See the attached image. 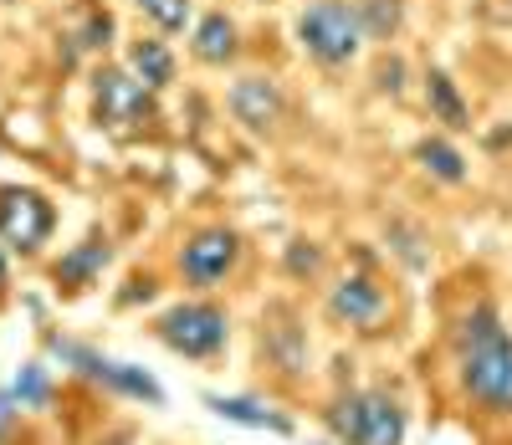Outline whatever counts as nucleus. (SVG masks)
<instances>
[{
  "instance_id": "393cba45",
  "label": "nucleus",
  "mask_w": 512,
  "mask_h": 445,
  "mask_svg": "<svg viewBox=\"0 0 512 445\" xmlns=\"http://www.w3.org/2000/svg\"><path fill=\"white\" fill-rule=\"evenodd\" d=\"M21 425H26V410L11 399V389H0V445H11L21 435Z\"/></svg>"
},
{
  "instance_id": "f3484780",
  "label": "nucleus",
  "mask_w": 512,
  "mask_h": 445,
  "mask_svg": "<svg viewBox=\"0 0 512 445\" xmlns=\"http://www.w3.org/2000/svg\"><path fill=\"white\" fill-rule=\"evenodd\" d=\"M425 108H431V123H446L451 133L472 128V103L461 98V87H456L451 72H441V67L425 72Z\"/></svg>"
},
{
  "instance_id": "2eb2a0df",
  "label": "nucleus",
  "mask_w": 512,
  "mask_h": 445,
  "mask_svg": "<svg viewBox=\"0 0 512 445\" xmlns=\"http://www.w3.org/2000/svg\"><path fill=\"white\" fill-rule=\"evenodd\" d=\"M11 399L26 410V415H52L57 410V399H62V379H57V364L41 353V359H26V364H16V374H11Z\"/></svg>"
},
{
  "instance_id": "a878e982",
  "label": "nucleus",
  "mask_w": 512,
  "mask_h": 445,
  "mask_svg": "<svg viewBox=\"0 0 512 445\" xmlns=\"http://www.w3.org/2000/svg\"><path fill=\"white\" fill-rule=\"evenodd\" d=\"M93 445H139V430L134 425H108L93 435Z\"/></svg>"
},
{
  "instance_id": "aec40b11",
  "label": "nucleus",
  "mask_w": 512,
  "mask_h": 445,
  "mask_svg": "<svg viewBox=\"0 0 512 445\" xmlns=\"http://www.w3.org/2000/svg\"><path fill=\"white\" fill-rule=\"evenodd\" d=\"M134 11L159 31V36H180L195 26V0H134Z\"/></svg>"
},
{
  "instance_id": "f03ea898",
  "label": "nucleus",
  "mask_w": 512,
  "mask_h": 445,
  "mask_svg": "<svg viewBox=\"0 0 512 445\" xmlns=\"http://www.w3.org/2000/svg\"><path fill=\"white\" fill-rule=\"evenodd\" d=\"M318 425L338 445H405L410 440V399L390 379H338L318 405Z\"/></svg>"
},
{
  "instance_id": "9d476101",
  "label": "nucleus",
  "mask_w": 512,
  "mask_h": 445,
  "mask_svg": "<svg viewBox=\"0 0 512 445\" xmlns=\"http://www.w3.org/2000/svg\"><path fill=\"white\" fill-rule=\"evenodd\" d=\"M154 87H144L123 62H103L93 67V123L103 133H134L144 128L159 108H154Z\"/></svg>"
},
{
  "instance_id": "f257e3e1",
  "label": "nucleus",
  "mask_w": 512,
  "mask_h": 445,
  "mask_svg": "<svg viewBox=\"0 0 512 445\" xmlns=\"http://www.w3.org/2000/svg\"><path fill=\"white\" fill-rule=\"evenodd\" d=\"M456 399L482 420H512V328L492 297L472 302L446 333Z\"/></svg>"
},
{
  "instance_id": "20e7f679",
  "label": "nucleus",
  "mask_w": 512,
  "mask_h": 445,
  "mask_svg": "<svg viewBox=\"0 0 512 445\" xmlns=\"http://www.w3.org/2000/svg\"><path fill=\"white\" fill-rule=\"evenodd\" d=\"M144 333H149L159 348L175 353V359L200 364V369H216V364H226V353H231L236 318H231V307L216 302L210 292H190V297H180V302L159 307V313L144 323Z\"/></svg>"
},
{
  "instance_id": "9b49d317",
  "label": "nucleus",
  "mask_w": 512,
  "mask_h": 445,
  "mask_svg": "<svg viewBox=\"0 0 512 445\" xmlns=\"http://www.w3.org/2000/svg\"><path fill=\"white\" fill-rule=\"evenodd\" d=\"M113 256H118L113 236H108L103 226H93L77 246H67V251L47 266V282H52V292H57L62 302H77V297H88V292H98V287H103Z\"/></svg>"
},
{
  "instance_id": "dca6fc26",
  "label": "nucleus",
  "mask_w": 512,
  "mask_h": 445,
  "mask_svg": "<svg viewBox=\"0 0 512 445\" xmlns=\"http://www.w3.org/2000/svg\"><path fill=\"white\" fill-rule=\"evenodd\" d=\"M123 67L134 72L144 87H154V93H164V87L180 77V57H175V47H169L164 36H139V41H128V47H123Z\"/></svg>"
},
{
  "instance_id": "f8f14e48",
  "label": "nucleus",
  "mask_w": 512,
  "mask_h": 445,
  "mask_svg": "<svg viewBox=\"0 0 512 445\" xmlns=\"http://www.w3.org/2000/svg\"><path fill=\"white\" fill-rule=\"evenodd\" d=\"M226 113L251 133V139H277L282 123H287V93H282V82H277V77H267V72H246V77L231 82Z\"/></svg>"
},
{
  "instance_id": "4468645a",
  "label": "nucleus",
  "mask_w": 512,
  "mask_h": 445,
  "mask_svg": "<svg viewBox=\"0 0 512 445\" xmlns=\"http://www.w3.org/2000/svg\"><path fill=\"white\" fill-rule=\"evenodd\" d=\"M190 57L200 67H231L241 57V26L226 11H205L190 26Z\"/></svg>"
},
{
  "instance_id": "a211bd4d",
  "label": "nucleus",
  "mask_w": 512,
  "mask_h": 445,
  "mask_svg": "<svg viewBox=\"0 0 512 445\" xmlns=\"http://www.w3.org/2000/svg\"><path fill=\"white\" fill-rule=\"evenodd\" d=\"M415 164L431 174L436 185H466V174H472L466 154L446 139V133H431V139H420V144H415Z\"/></svg>"
},
{
  "instance_id": "7ed1b4c3",
  "label": "nucleus",
  "mask_w": 512,
  "mask_h": 445,
  "mask_svg": "<svg viewBox=\"0 0 512 445\" xmlns=\"http://www.w3.org/2000/svg\"><path fill=\"white\" fill-rule=\"evenodd\" d=\"M41 353L62 369V379L72 384H88L108 399H123V405H144V410H164L169 405V389L144 369V364H128V359H113L98 343L88 338H72V333H57L41 323Z\"/></svg>"
},
{
  "instance_id": "bb28decb",
  "label": "nucleus",
  "mask_w": 512,
  "mask_h": 445,
  "mask_svg": "<svg viewBox=\"0 0 512 445\" xmlns=\"http://www.w3.org/2000/svg\"><path fill=\"white\" fill-rule=\"evenodd\" d=\"M400 77H405V62L400 57L379 62V87H384V93H400Z\"/></svg>"
},
{
  "instance_id": "6ab92c4d",
  "label": "nucleus",
  "mask_w": 512,
  "mask_h": 445,
  "mask_svg": "<svg viewBox=\"0 0 512 445\" xmlns=\"http://www.w3.org/2000/svg\"><path fill=\"white\" fill-rule=\"evenodd\" d=\"M113 36H118V21H113V11L108 6H82V26L67 36L72 41V52H108L113 47Z\"/></svg>"
},
{
  "instance_id": "4be33fe9",
  "label": "nucleus",
  "mask_w": 512,
  "mask_h": 445,
  "mask_svg": "<svg viewBox=\"0 0 512 445\" xmlns=\"http://www.w3.org/2000/svg\"><path fill=\"white\" fill-rule=\"evenodd\" d=\"M323 266H328V256H323V246L318 241H287V251H282V272L292 277V282H318L323 277Z\"/></svg>"
},
{
  "instance_id": "412c9836",
  "label": "nucleus",
  "mask_w": 512,
  "mask_h": 445,
  "mask_svg": "<svg viewBox=\"0 0 512 445\" xmlns=\"http://www.w3.org/2000/svg\"><path fill=\"white\" fill-rule=\"evenodd\" d=\"M369 41H395L405 26V0H354Z\"/></svg>"
},
{
  "instance_id": "c85d7f7f",
  "label": "nucleus",
  "mask_w": 512,
  "mask_h": 445,
  "mask_svg": "<svg viewBox=\"0 0 512 445\" xmlns=\"http://www.w3.org/2000/svg\"><path fill=\"white\" fill-rule=\"evenodd\" d=\"M256 6H267V0H256Z\"/></svg>"
},
{
  "instance_id": "423d86ee",
  "label": "nucleus",
  "mask_w": 512,
  "mask_h": 445,
  "mask_svg": "<svg viewBox=\"0 0 512 445\" xmlns=\"http://www.w3.org/2000/svg\"><path fill=\"white\" fill-rule=\"evenodd\" d=\"M292 31H297V47L308 52V62H318L323 72L354 67L364 41H369L354 0H308V6L297 11Z\"/></svg>"
},
{
  "instance_id": "ddd939ff",
  "label": "nucleus",
  "mask_w": 512,
  "mask_h": 445,
  "mask_svg": "<svg viewBox=\"0 0 512 445\" xmlns=\"http://www.w3.org/2000/svg\"><path fill=\"white\" fill-rule=\"evenodd\" d=\"M200 405L216 415V420H226V425L267 430V435H282V440L297 435V420L277 405L272 394H216V389H205V394H200Z\"/></svg>"
},
{
  "instance_id": "b1692460",
  "label": "nucleus",
  "mask_w": 512,
  "mask_h": 445,
  "mask_svg": "<svg viewBox=\"0 0 512 445\" xmlns=\"http://www.w3.org/2000/svg\"><path fill=\"white\" fill-rule=\"evenodd\" d=\"M154 297H159V282L154 277H128V287L113 297V307H118V313H134L139 302H154Z\"/></svg>"
},
{
  "instance_id": "39448f33",
  "label": "nucleus",
  "mask_w": 512,
  "mask_h": 445,
  "mask_svg": "<svg viewBox=\"0 0 512 445\" xmlns=\"http://www.w3.org/2000/svg\"><path fill=\"white\" fill-rule=\"evenodd\" d=\"M313 333L303 307L277 297L256 318V379L272 389V399H297L313 384Z\"/></svg>"
},
{
  "instance_id": "6e6552de",
  "label": "nucleus",
  "mask_w": 512,
  "mask_h": 445,
  "mask_svg": "<svg viewBox=\"0 0 512 445\" xmlns=\"http://www.w3.org/2000/svg\"><path fill=\"white\" fill-rule=\"evenodd\" d=\"M246 241L236 226H195L180 246H175V277L190 292H216L241 272Z\"/></svg>"
},
{
  "instance_id": "5701e85b",
  "label": "nucleus",
  "mask_w": 512,
  "mask_h": 445,
  "mask_svg": "<svg viewBox=\"0 0 512 445\" xmlns=\"http://www.w3.org/2000/svg\"><path fill=\"white\" fill-rule=\"evenodd\" d=\"M390 251L410 266V272H425L431 266V251H425V236L415 231V226H405V220H395L390 226Z\"/></svg>"
},
{
  "instance_id": "1a4fd4ad",
  "label": "nucleus",
  "mask_w": 512,
  "mask_h": 445,
  "mask_svg": "<svg viewBox=\"0 0 512 445\" xmlns=\"http://www.w3.org/2000/svg\"><path fill=\"white\" fill-rule=\"evenodd\" d=\"M57 236V205L36 185H0V246L21 261H36Z\"/></svg>"
},
{
  "instance_id": "cd10ccee",
  "label": "nucleus",
  "mask_w": 512,
  "mask_h": 445,
  "mask_svg": "<svg viewBox=\"0 0 512 445\" xmlns=\"http://www.w3.org/2000/svg\"><path fill=\"white\" fill-rule=\"evenodd\" d=\"M11 287H16V277H11V251L0 246V307L11 302Z\"/></svg>"
},
{
  "instance_id": "0eeeda50",
  "label": "nucleus",
  "mask_w": 512,
  "mask_h": 445,
  "mask_svg": "<svg viewBox=\"0 0 512 445\" xmlns=\"http://www.w3.org/2000/svg\"><path fill=\"white\" fill-rule=\"evenodd\" d=\"M390 287L384 277H374L369 266H349V272H338L323 292V318L338 328V333H359V338H379L390 333Z\"/></svg>"
}]
</instances>
